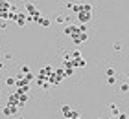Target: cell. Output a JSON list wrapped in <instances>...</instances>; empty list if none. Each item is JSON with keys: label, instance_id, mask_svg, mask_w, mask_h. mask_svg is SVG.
I'll return each mask as SVG.
<instances>
[{"label": "cell", "instance_id": "6da1fadb", "mask_svg": "<svg viewBox=\"0 0 129 119\" xmlns=\"http://www.w3.org/2000/svg\"><path fill=\"white\" fill-rule=\"evenodd\" d=\"M70 39H72V42H74L76 46H79V44H83L85 40L89 39V35H87V33H81V31H78V33L74 35V37H70Z\"/></svg>", "mask_w": 129, "mask_h": 119}, {"label": "cell", "instance_id": "7a4b0ae2", "mask_svg": "<svg viewBox=\"0 0 129 119\" xmlns=\"http://www.w3.org/2000/svg\"><path fill=\"white\" fill-rule=\"evenodd\" d=\"M79 29H78V26H74V24H67V26H64V35H67V37H74L76 33H78Z\"/></svg>", "mask_w": 129, "mask_h": 119}, {"label": "cell", "instance_id": "3957f363", "mask_svg": "<svg viewBox=\"0 0 129 119\" xmlns=\"http://www.w3.org/2000/svg\"><path fill=\"white\" fill-rule=\"evenodd\" d=\"M17 112H19V108L13 106V104H6L4 108H2V114H4V115H15Z\"/></svg>", "mask_w": 129, "mask_h": 119}, {"label": "cell", "instance_id": "277c9868", "mask_svg": "<svg viewBox=\"0 0 129 119\" xmlns=\"http://www.w3.org/2000/svg\"><path fill=\"white\" fill-rule=\"evenodd\" d=\"M90 17H92V13H89V11H81V13H78V20L81 24H87L90 20Z\"/></svg>", "mask_w": 129, "mask_h": 119}, {"label": "cell", "instance_id": "5b68a950", "mask_svg": "<svg viewBox=\"0 0 129 119\" xmlns=\"http://www.w3.org/2000/svg\"><path fill=\"white\" fill-rule=\"evenodd\" d=\"M87 66V61L83 57H79V59H72V68L76 70V68H85Z\"/></svg>", "mask_w": 129, "mask_h": 119}, {"label": "cell", "instance_id": "8992f818", "mask_svg": "<svg viewBox=\"0 0 129 119\" xmlns=\"http://www.w3.org/2000/svg\"><path fill=\"white\" fill-rule=\"evenodd\" d=\"M15 22L19 24V26H24V24H26V15H24V13H17Z\"/></svg>", "mask_w": 129, "mask_h": 119}, {"label": "cell", "instance_id": "52a82bcc", "mask_svg": "<svg viewBox=\"0 0 129 119\" xmlns=\"http://www.w3.org/2000/svg\"><path fill=\"white\" fill-rule=\"evenodd\" d=\"M37 24H39L41 28H50V24H52V22H50L48 19H44V17H41V19L37 20Z\"/></svg>", "mask_w": 129, "mask_h": 119}, {"label": "cell", "instance_id": "ba28073f", "mask_svg": "<svg viewBox=\"0 0 129 119\" xmlns=\"http://www.w3.org/2000/svg\"><path fill=\"white\" fill-rule=\"evenodd\" d=\"M109 108H111V114H113V117H116V115H118V114H120V110H118V106H116L114 103H111V104H109Z\"/></svg>", "mask_w": 129, "mask_h": 119}, {"label": "cell", "instance_id": "9c48e42d", "mask_svg": "<svg viewBox=\"0 0 129 119\" xmlns=\"http://www.w3.org/2000/svg\"><path fill=\"white\" fill-rule=\"evenodd\" d=\"M70 110H72V108H70L68 104H63V106H61V112H63V115H64V119H67V117L70 115Z\"/></svg>", "mask_w": 129, "mask_h": 119}, {"label": "cell", "instance_id": "30bf717a", "mask_svg": "<svg viewBox=\"0 0 129 119\" xmlns=\"http://www.w3.org/2000/svg\"><path fill=\"white\" fill-rule=\"evenodd\" d=\"M67 119H79V112L78 110H70V115Z\"/></svg>", "mask_w": 129, "mask_h": 119}, {"label": "cell", "instance_id": "8fae6325", "mask_svg": "<svg viewBox=\"0 0 129 119\" xmlns=\"http://www.w3.org/2000/svg\"><path fill=\"white\" fill-rule=\"evenodd\" d=\"M81 11H89V13H92V6L90 4H81Z\"/></svg>", "mask_w": 129, "mask_h": 119}, {"label": "cell", "instance_id": "7c38bea8", "mask_svg": "<svg viewBox=\"0 0 129 119\" xmlns=\"http://www.w3.org/2000/svg\"><path fill=\"white\" fill-rule=\"evenodd\" d=\"M68 55H70V59H79L81 57V51L79 50H74L72 53H68Z\"/></svg>", "mask_w": 129, "mask_h": 119}, {"label": "cell", "instance_id": "4fadbf2b", "mask_svg": "<svg viewBox=\"0 0 129 119\" xmlns=\"http://www.w3.org/2000/svg\"><path fill=\"white\" fill-rule=\"evenodd\" d=\"M0 20L8 22V9H0Z\"/></svg>", "mask_w": 129, "mask_h": 119}, {"label": "cell", "instance_id": "5bb4252c", "mask_svg": "<svg viewBox=\"0 0 129 119\" xmlns=\"http://www.w3.org/2000/svg\"><path fill=\"white\" fill-rule=\"evenodd\" d=\"M15 82H17L15 77H8V79H6V84L8 86H15Z\"/></svg>", "mask_w": 129, "mask_h": 119}, {"label": "cell", "instance_id": "9a60e30c", "mask_svg": "<svg viewBox=\"0 0 129 119\" xmlns=\"http://www.w3.org/2000/svg\"><path fill=\"white\" fill-rule=\"evenodd\" d=\"M64 70V77H72L74 75V68H63Z\"/></svg>", "mask_w": 129, "mask_h": 119}, {"label": "cell", "instance_id": "2e32d148", "mask_svg": "<svg viewBox=\"0 0 129 119\" xmlns=\"http://www.w3.org/2000/svg\"><path fill=\"white\" fill-rule=\"evenodd\" d=\"M67 17H64V15H59V17H57V19H55V22H59V24H67Z\"/></svg>", "mask_w": 129, "mask_h": 119}, {"label": "cell", "instance_id": "e0dca14e", "mask_svg": "<svg viewBox=\"0 0 129 119\" xmlns=\"http://www.w3.org/2000/svg\"><path fill=\"white\" fill-rule=\"evenodd\" d=\"M127 92H129V84H127V82H124V84L120 86V93H127Z\"/></svg>", "mask_w": 129, "mask_h": 119}, {"label": "cell", "instance_id": "ac0fdd59", "mask_svg": "<svg viewBox=\"0 0 129 119\" xmlns=\"http://www.w3.org/2000/svg\"><path fill=\"white\" fill-rule=\"evenodd\" d=\"M22 77H24V81H26V82H31V81L35 79V75H33V73H28V75H22Z\"/></svg>", "mask_w": 129, "mask_h": 119}, {"label": "cell", "instance_id": "d6986e66", "mask_svg": "<svg viewBox=\"0 0 129 119\" xmlns=\"http://www.w3.org/2000/svg\"><path fill=\"white\" fill-rule=\"evenodd\" d=\"M78 29H79L81 33H87V31H89V28H87V24H79V26H78Z\"/></svg>", "mask_w": 129, "mask_h": 119}, {"label": "cell", "instance_id": "ffe728a7", "mask_svg": "<svg viewBox=\"0 0 129 119\" xmlns=\"http://www.w3.org/2000/svg\"><path fill=\"white\" fill-rule=\"evenodd\" d=\"M105 75L107 77H114V68H107L105 70Z\"/></svg>", "mask_w": 129, "mask_h": 119}, {"label": "cell", "instance_id": "44dd1931", "mask_svg": "<svg viewBox=\"0 0 129 119\" xmlns=\"http://www.w3.org/2000/svg\"><path fill=\"white\" fill-rule=\"evenodd\" d=\"M28 73H30V68H28V66H22V68H20V75H28Z\"/></svg>", "mask_w": 129, "mask_h": 119}, {"label": "cell", "instance_id": "7402d4cb", "mask_svg": "<svg viewBox=\"0 0 129 119\" xmlns=\"http://www.w3.org/2000/svg\"><path fill=\"white\" fill-rule=\"evenodd\" d=\"M116 119H129V115H127V114H124V112H120V114L116 115Z\"/></svg>", "mask_w": 129, "mask_h": 119}, {"label": "cell", "instance_id": "603a6c76", "mask_svg": "<svg viewBox=\"0 0 129 119\" xmlns=\"http://www.w3.org/2000/svg\"><path fill=\"white\" fill-rule=\"evenodd\" d=\"M114 82H116V77H107V84H111V86H113Z\"/></svg>", "mask_w": 129, "mask_h": 119}, {"label": "cell", "instance_id": "cb8c5ba5", "mask_svg": "<svg viewBox=\"0 0 129 119\" xmlns=\"http://www.w3.org/2000/svg\"><path fill=\"white\" fill-rule=\"evenodd\" d=\"M114 50L120 51V50H122V42H114Z\"/></svg>", "mask_w": 129, "mask_h": 119}, {"label": "cell", "instance_id": "d4e9b609", "mask_svg": "<svg viewBox=\"0 0 129 119\" xmlns=\"http://www.w3.org/2000/svg\"><path fill=\"white\" fill-rule=\"evenodd\" d=\"M6 28V20H0V29H4Z\"/></svg>", "mask_w": 129, "mask_h": 119}, {"label": "cell", "instance_id": "484cf974", "mask_svg": "<svg viewBox=\"0 0 129 119\" xmlns=\"http://www.w3.org/2000/svg\"><path fill=\"white\" fill-rule=\"evenodd\" d=\"M125 77H127V79H129V73H127V75H125Z\"/></svg>", "mask_w": 129, "mask_h": 119}]
</instances>
